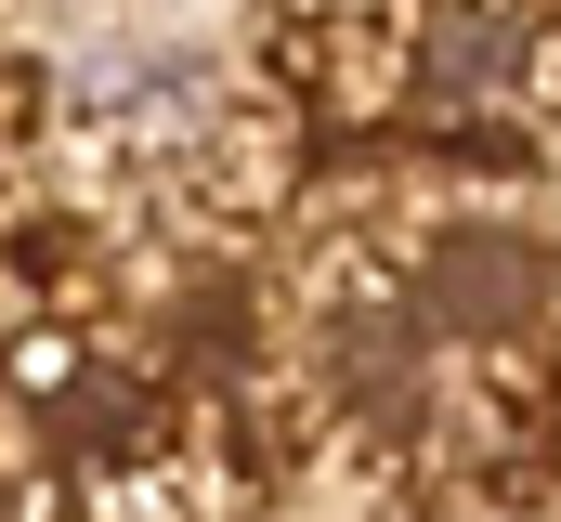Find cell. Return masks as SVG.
<instances>
[{"label":"cell","mask_w":561,"mask_h":522,"mask_svg":"<svg viewBox=\"0 0 561 522\" xmlns=\"http://www.w3.org/2000/svg\"><path fill=\"white\" fill-rule=\"evenodd\" d=\"M536 287H549V261L523 249V236H444V300H457L470 327H510Z\"/></svg>","instance_id":"cell-1"}]
</instances>
